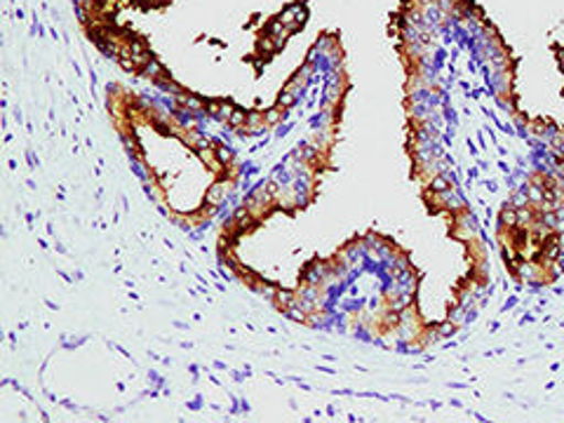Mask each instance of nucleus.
Masks as SVG:
<instances>
[{"label": "nucleus", "mask_w": 564, "mask_h": 423, "mask_svg": "<svg viewBox=\"0 0 564 423\" xmlns=\"http://www.w3.org/2000/svg\"><path fill=\"white\" fill-rule=\"evenodd\" d=\"M278 120H280V111H278V109H273V111L267 113V122H269V126H275Z\"/></svg>", "instance_id": "nucleus-3"}, {"label": "nucleus", "mask_w": 564, "mask_h": 423, "mask_svg": "<svg viewBox=\"0 0 564 423\" xmlns=\"http://www.w3.org/2000/svg\"><path fill=\"white\" fill-rule=\"evenodd\" d=\"M228 122H231L234 128H238V126H242V122H247V116L242 111H234L231 118H228Z\"/></svg>", "instance_id": "nucleus-2"}, {"label": "nucleus", "mask_w": 564, "mask_h": 423, "mask_svg": "<svg viewBox=\"0 0 564 423\" xmlns=\"http://www.w3.org/2000/svg\"><path fill=\"white\" fill-rule=\"evenodd\" d=\"M226 193H228V184L226 182H217L215 186L207 191V205H219L226 198Z\"/></svg>", "instance_id": "nucleus-1"}]
</instances>
